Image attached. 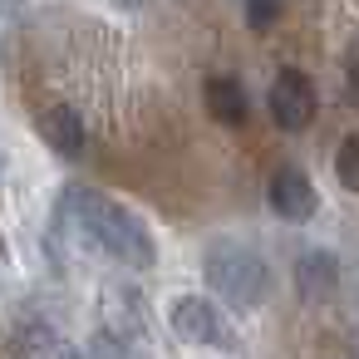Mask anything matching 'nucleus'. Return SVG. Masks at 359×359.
Here are the masks:
<instances>
[{
  "instance_id": "obj_11",
  "label": "nucleus",
  "mask_w": 359,
  "mask_h": 359,
  "mask_svg": "<svg viewBox=\"0 0 359 359\" xmlns=\"http://www.w3.org/2000/svg\"><path fill=\"white\" fill-rule=\"evenodd\" d=\"M334 177H339L349 192H359V133H349V138L339 143V153H334Z\"/></svg>"
},
{
  "instance_id": "obj_4",
  "label": "nucleus",
  "mask_w": 359,
  "mask_h": 359,
  "mask_svg": "<svg viewBox=\"0 0 359 359\" xmlns=\"http://www.w3.org/2000/svg\"><path fill=\"white\" fill-rule=\"evenodd\" d=\"M168 320H172V334L182 344H231V330H226L222 310L202 295H177Z\"/></svg>"
},
{
  "instance_id": "obj_13",
  "label": "nucleus",
  "mask_w": 359,
  "mask_h": 359,
  "mask_svg": "<svg viewBox=\"0 0 359 359\" xmlns=\"http://www.w3.org/2000/svg\"><path fill=\"white\" fill-rule=\"evenodd\" d=\"M344 99L359 104V40H349V50H344Z\"/></svg>"
},
{
  "instance_id": "obj_9",
  "label": "nucleus",
  "mask_w": 359,
  "mask_h": 359,
  "mask_svg": "<svg viewBox=\"0 0 359 359\" xmlns=\"http://www.w3.org/2000/svg\"><path fill=\"white\" fill-rule=\"evenodd\" d=\"M104 305H109V334H118V339H133L138 330H143V300H138V290H128V285H114V290H104Z\"/></svg>"
},
{
  "instance_id": "obj_10",
  "label": "nucleus",
  "mask_w": 359,
  "mask_h": 359,
  "mask_svg": "<svg viewBox=\"0 0 359 359\" xmlns=\"http://www.w3.org/2000/svg\"><path fill=\"white\" fill-rule=\"evenodd\" d=\"M20 339H25V354H30V359H79L74 344H65L50 325H35V330H25Z\"/></svg>"
},
{
  "instance_id": "obj_7",
  "label": "nucleus",
  "mask_w": 359,
  "mask_h": 359,
  "mask_svg": "<svg viewBox=\"0 0 359 359\" xmlns=\"http://www.w3.org/2000/svg\"><path fill=\"white\" fill-rule=\"evenodd\" d=\"M202 104H207V114L217 123H231V128H241L246 123V109H251L241 79H231V74H212L207 89H202Z\"/></svg>"
},
{
  "instance_id": "obj_5",
  "label": "nucleus",
  "mask_w": 359,
  "mask_h": 359,
  "mask_svg": "<svg viewBox=\"0 0 359 359\" xmlns=\"http://www.w3.org/2000/svg\"><path fill=\"white\" fill-rule=\"evenodd\" d=\"M266 197H271V207H276L285 222H310V217H315V207H320L315 182H310L300 168H276V172H271Z\"/></svg>"
},
{
  "instance_id": "obj_6",
  "label": "nucleus",
  "mask_w": 359,
  "mask_h": 359,
  "mask_svg": "<svg viewBox=\"0 0 359 359\" xmlns=\"http://www.w3.org/2000/svg\"><path fill=\"white\" fill-rule=\"evenodd\" d=\"M40 133H45V143H50L60 158H79V153H84V143H89V133H84V118H79L69 104H55V109H45V114H40Z\"/></svg>"
},
{
  "instance_id": "obj_3",
  "label": "nucleus",
  "mask_w": 359,
  "mask_h": 359,
  "mask_svg": "<svg viewBox=\"0 0 359 359\" xmlns=\"http://www.w3.org/2000/svg\"><path fill=\"white\" fill-rule=\"evenodd\" d=\"M266 104H271L276 128H285V133L310 128V118H315V84H310V74L280 69L276 84H271V94H266Z\"/></svg>"
},
{
  "instance_id": "obj_1",
  "label": "nucleus",
  "mask_w": 359,
  "mask_h": 359,
  "mask_svg": "<svg viewBox=\"0 0 359 359\" xmlns=\"http://www.w3.org/2000/svg\"><path fill=\"white\" fill-rule=\"evenodd\" d=\"M60 222L69 226V236H79L89 251L128 266V271H148L158 266V246H153V231L118 202L89 192V187H65L60 197Z\"/></svg>"
},
{
  "instance_id": "obj_2",
  "label": "nucleus",
  "mask_w": 359,
  "mask_h": 359,
  "mask_svg": "<svg viewBox=\"0 0 359 359\" xmlns=\"http://www.w3.org/2000/svg\"><path fill=\"white\" fill-rule=\"evenodd\" d=\"M202 271H207V285H212L226 305H236V310H256V305L266 300L271 271H266V261H261L251 246H241V241H217V246L207 251Z\"/></svg>"
},
{
  "instance_id": "obj_15",
  "label": "nucleus",
  "mask_w": 359,
  "mask_h": 359,
  "mask_svg": "<svg viewBox=\"0 0 359 359\" xmlns=\"http://www.w3.org/2000/svg\"><path fill=\"white\" fill-rule=\"evenodd\" d=\"M118 11H138V6H148V0H114Z\"/></svg>"
},
{
  "instance_id": "obj_16",
  "label": "nucleus",
  "mask_w": 359,
  "mask_h": 359,
  "mask_svg": "<svg viewBox=\"0 0 359 359\" xmlns=\"http://www.w3.org/2000/svg\"><path fill=\"white\" fill-rule=\"evenodd\" d=\"M128 359H133V354H128Z\"/></svg>"
},
{
  "instance_id": "obj_12",
  "label": "nucleus",
  "mask_w": 359,
  "mask_h": 359,
  "mask_svg": "<svg viewBox=\"0 0 359 359\" xmlns=\"http://www.w3.org/2000/svg\"><path fill=\"white\" fill-rule=\"evenodd\" d=\"M280 20V0H246V25L251 30H271Z\"/></svg>"
},
{
  "instance_id": "obj_14",
  "label": "nucleus",
  "mask_w": 359,
  "mask_h": 359,
  "mask_svg": "<svg viewBox=\"0 0 359 359\" xmlns=\"http://www.w3.org/2000/svg\"><path fill=\"white\" fill-rule=\"evenodd\" d=\"M20 6H25V0H0V15H15Z\"/></svg>"
},
{
  "instance_id": "obj_8",
  "label": "nucleus",
  "mask_w": 359,
  "mask_h": 359,
  "mask_svg": "<svg viewBox=\"0 0 359 359\" xmlns=\"http://www.w3.org/2000/svg\"><path fill=\"white\" fill-rule=\"evenodd\" d=\"M334 285H339V261L330 251H305L295 261V290L305 300H325V295H334Z\"/></svg>"
}]
</instances>
